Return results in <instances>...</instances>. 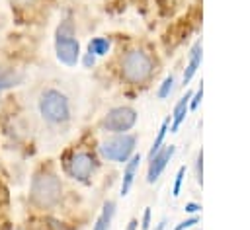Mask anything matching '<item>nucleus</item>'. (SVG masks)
<instances>
[{"instance_id": "obj_1", "label": "nucleus", "mask_w": 250, "mask_h": 230, "mask_svg": "<svg viewBox=\"0 0 250 230\" xmlns=\"http://www.w3.org/2000/svg\"><path fill=\"white\" fill-rule=\"evenodd\" d=\"M62 199V185L55 172L39 170L31 177L29 185V203L39 211L55 209Z\"/></svg>"}, {"instance_id": "obj_2", "label": "nucleus", "mask_w": 250, "mask_h": 230, "mask_svg": "<svg viewBox=\"0 0 250 230\" xmlns=\"http://www.w3.org/2000/svg\"><path fill=\"white\" fill-rule=\"evenodd\" d=\"M37 107L43 121L51 127H64L72 117L66 94H62L57 88H45L37 99Z\"/></svg>"}, {"instance_id": "obj_3", "label": "nucleus", "mask_w": 250, "mask_h": 230, "mask_svg": "<svg viewBox=\"0 0 250 230\" xmlns=\"http://www.w3.org/2000/svg\"><path fill=\"white\" fill-rule=\"evenodd\" d=\"M154 72V60L141 49H131L121 57V76L129 84H143Z\"/></svg>"}, {"instance_id": "obj_4", "label": "nucleus", "mask_w": 250, "mask_h": 230, "mask_svg": "<svg viewBox=\"0 0 250 230\" xmlns=\"http://www.w3.org/2000/svg\"><path fill=\"white\" fill-rule=\"evenodd\" d=\"M55 53H57V58L66 66H74L80 58V43L74 37V25L70 19H62L57 27Z\"/></svg>"}, {"instance_id": "obj_5", "label": "nucleus", "mask_w": 250, "mask_h": 230, "mask_svg": "<svg viewBox=\"0 0 250 230\" xmlns=\"http://www.w3.org/2000/svg\"><path fill=\"white\" fill-rule=\"evenodd\" d=\"M135 144H137L135 134H129V133L115 134V136H111L100 144V154L109 162H121L123 164L133 156Z\"/></svg>"}, {"instance_id": "obj_6", "label": "nucleus", "mask_w": 250, "mask_h": 230, "mask_svg": "<svg viewBox=\"0 0 250 230\" xmlns=\"http://www.w3.org/2000/svg\"><path fill=\"white\" fill-rule=\"evenodd\" d=\"M135 123H137V111L133 107H129V105H119V107L109 109L104 115L100 127L104 131H107V133L123 134L127 131H131L135 127Z\"/></svg>"}, {"instance_id": "obj_7", "label": "nucleus", "mask_w": 250, "mask_h": 230, "mask_svg": "<svg viewBox=\"0 0 250 230\" xmlns=\"http://www.w3.org/2000/svg\"><path fill=\"white\" fill-rule=\"evenodd\" d=\"M96 170V160L92 154L88 152H74L66 158L64 162V172L76 179V181H82V183H88L92 173Z\"/></svg>"}, {"instance_id": "obj_8", "label": "nucleus", "mask_w": 250, "mask_h": 230, "mask_svg": "<svg viewBox=\"0 0 250 230\" xmlns=\"http://www.w3.org/2000/svg\"><path fill=\"white\" fill-rule=\"evenodd\" d=\"M174 152H176V146H174V144H168V146L160 148V150L150 158L148 172H146V181H148V183H154V181L160 177V173H162L164 168L168 166V162H170V158L174 156Z\"/></svg>"}, {"instance_id": "obj_9", "label": "nucleus", "mask_w": 250, "mask_h": 230, "mask_svg": "<svg viewBox=\"0 0 250 230\" xmlns=\"http://www.w3.org/2000/svg\"><path fill=\"white\" fill-rule=\"evenodd\" d=\"M25 74L20 68H12V66H0V92L2 90H10L16 88L20 84H23Z\"/></svg>"}, {"instance_id": "obj_10", "label": "nucleus", "mask_w": 250, "mask_h": 230, "mask_svg": "<svg viewBox=\"0 0 250 230\" xmlns=\"http://www.w3.org/2000/svg\"><path fill=\"white\" fill-rule=\"evenodd\" d=\"M189 99H191V92H186V96H182L174 107V113H172V119H170V129L172 133H178L180 125L184 123L188 111H189Z\"/></svg>"}, {"instance_id": "obj_11", "label": "nucleus", "mask_w": 250, "mask_h": 230, "mask_svg": "<svg viewBox=\"0 0 250 230\" xmlns=\"http://www.w3.org/2000/svg\"><path fill=\"white\" fill-rule=\"evenodd\" d=\"M139 164H141V154H133L127 164H125V170H123V181H121V195L125 197L135 181V175H137V170H139Z\"/></svg>"}, {"instance_id": "obj_12", "label": "nucleus", "mask_w": 250, "mask_h": 230, "mask_svg": "<svg viewBox=\"0 0 250 230\" xmlns=\"http://www.w3.org/2000/svg\"><path fill=\"white\" fill-rule=\"evenodd\" d=\"M201 58H203V47H201V41H197L189 53V62H188L186 72H184V84H189V80L193 78V74L197 72V68L201 64Z\"/></svg>"}, {"instance_id": "obj_13", "label": "nucleus", "mask_w": 250, "mask_h": 230, "mask_svg": "<svg viewBox=\"0 0 250 230\" xmlns=\"http://www.w3.org/2000/svg\"><path fill=\"white\" fill-rule=\"evenodd\" d=\"M113 214H115V203L113 201H107L104 205V209H102V212H100V216H98V220H96V224H94L92 230H109V224L113 220Z\"/></svg>"}, {"instance_id": "obj_14", "label": "nucleus", "mask_w": 250, "mask_h": 230, "mask_svg": "<svg viewBox=\"0 0 250 230\" xmlns=\"http://www.w3.org/2000/svg\"><path fill=\"white\" fill-rule=\"evenodd\" d=\"M109 39L105 37H94L90 43H88V53H92L94 57H104L109 53Z\"/></svg>"}, {"instance_id": "obj_15", "label": "nucleus", "mask_w": 250, "mask_h": 230, "mask_svg": "<svg viewBox=\"0 0 250 230\" xmlns=\"http://www.w3.org/2000/svg\"><path fill=\"white\" fill-rule=\"evenodd\" d=\"M168 127H170V117H166L164 121H162V125H160V129H158V134H156V138H154V142H152V146H150V152H148V160L162 148V142H164V136H166V133H168Z\"/></svg>"}, {"instance_id": "obj_16", "label": "nucleus", "mask_w": 250, "mask_h": 230, "mask_svg": "<svg viewBox=\"0 0 250 230\" xmlns=\"http://www.w3.org/2000/svg\"><path fill=\"white\" fill-rule=\"evenodd\" d=\"M172 90H174V74H170V76L160 84V88H158V97H160V99L168 97V96L172 94Z\"/></svg>"}, {"instance_id": "obj_17", "label": "nucleus", "mask_w": 250, "mask_h": 230, "mask_svg": "<svg viewBox=\"0 0 250 230\" xmlns=\"http://www.w3.org/2000/svg\"><path fill=\"white\" fill-rule=\"evenodd\" d=\"M184 175H186V166H182L176 173V179H174V187H172V195L178 197L180 191H182V183H184Z\"/></svg>"}, {"instance_id": "obj_18", "label": "nucleus", "mask_w": 250, "mask_h": 230, "mask_svg": "<svg viewBox=\"0 0 250 230\" xmlns=\"http://www.w3.org/2000/svg\"><path fill=\"white\" fill-rule=\"evenodd\" d=\"M201 97H203V84L197 88V92H195V94H191V99H189V109H191V111H193V109H197V105H199Z\"/></svg>"}, {"instance_id": "obj_19", "label": "nucleus", "mask_w": 250, "mask_h": 230, "mask_svg": "<svg viewBox=\"0 0 250 230\" xmlns=\"http://www.w3.org/2000/svg\"><path fill=\"white\" fill-rule=\"evenodd\" d=\"M199 222V218L197 216H191V218H186V220H182L174 230H186V228H191L193 224H197Z\"/></svg>"}, {"instance_id": "obj_20", "label": "nucleus", "mask_w": 250, "mask_h": 230, "mask_svg": "<svg viewBox=\"0 0 250 230\" xmlns=\"http://www.w3.org/2000/svg\"><path fill=\"white\" fill-rule=\"evenodd\" d=\"M195 170H197V181H199V183H203V152H199V154H197Z\"/></svg>"}, {"instance_id": "obj_21", "label": "nucleus", "mask_w": 250, "mask_h": 230, "mask_svg": "<svg viewBox=\"0 0 250 230\" xmlns=\"http://www.w3.org/2000/svg\"><path fill=\"white\" fill-rule=\"evenodd\" d=\"M150 228V209H145L143 212V222H141V230H148Z\"/></svg>"}, {"instance_id": "obj_22", "label": "nucleus", "mask_w": 250, "mask_h": 230, "mask_svg": "<svg viewBox=\"0 0 250 230\" xmlns=\"http://www.w3.org/2000/svg\"><path fill=\"white\" fill-rule=\"evenodd\" d=\"M82 62H84V66H86V68H92V66H94V62H96V57H94L92 53H86V55H84V58H82Z\"/></svg>"}, {"instance_id": "obj_23", "label": "nucleus", "mask_w": 250, "mask_h": 230, "mask_svg": "<svg viewBox=\"0 0 250 230\" xmlns=\"http://www.w3.org/2000/svg\"><path fill=\"white\" fill-rule=\"evenodd\" d=\"M184 211L186 212H197V211H201V205H197V203H186Z\"/></svg>"}, {"instance_id": "obj_24", "label": "nucleus", "mask_w": 250, "mask_h": 230, "mask_svg": "<svg viewBox=\"0 0 250 230\" xmlns=\"http://www.w3.org/2000/svg\"><path fill=\"white\" fill-rule=\"evenodd\" d=\"M125 230H139V220H137V218H131Z\"/></svg>"}, {"instance_id": "obj_25", "label": "nucleus", "mask_w": 250, "mask_h": 230, "mask_svg": "<svg viewBox=\"0 0 250 230\" xmlns=\"http://www.w3.org/2000/svg\"><path fill=\"white\" fill-rule=\"evenodd\" d=\"M35 0H12V4H18V6H29L33 4Z\"/></svg>"}, {"instance_id": "obj_26", "label": "nucleus", "mask_w": 250, "mask_h": 230, "mask_svg": "<svg viewBox=\"0 0 250 230\" xmlns=\"http://www.w3.org/2000/svg\"><path fill=\"white\" fill-rule=\"evenodd\" d=\"M164 228H166V218H162V220L156 224V228H154V230H164Z\"/></svg>"}]
</instances>
